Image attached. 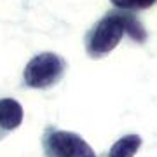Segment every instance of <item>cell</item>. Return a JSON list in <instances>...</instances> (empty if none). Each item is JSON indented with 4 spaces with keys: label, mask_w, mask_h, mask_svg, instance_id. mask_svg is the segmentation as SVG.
<instances>
[{
    "label": "cell",
    "mask_w": 157,
    "mask_h": 157,
    "mask_svg": "<svg viewBox=\"0 0 157 157\" xmlns=\"http://www.w3.org/2000/svg\"><path fill=\"white\" fill-rule=\"evenodd\" d=\"M124 33H129L138 42L145 40V30L133 16L124 12H108L93 26L86 39L87 56L93 59H101L110 54L122 40Z\"/></svg>",
    "instance_id": "1"
},
{
    "label": "cell",
    "mask_w": 157,
    "mask_h": 157,
    "mask_svg": "<svg viewBox=\"0 0 157 157\" xmlns=\"http://www.w3.org/2000/svg\"><path fill=\"white\" fill-rule=\"evenodd\" d=\"M65 68L67 63L61 56L54 52H40L25 67L23 80L32 89H49L63 78Z\"/></svg>",
    "instance_id": "2"
},
{
    "label": "cell",
    "mask_w": 157,
    "mask_h": 157,
    "mask_svg": "<svg viewBox=\"0 0 157 157\" xmlns=\"http://www.w3.org/2000/svg\"><path fill=\"white\" fill-rule=\"evenodd\" d=\"M45 157H96V152L77 133L67 129L47 128L42 135Z\"/></svg>",
    "instance_id": "3"
},
{
    "label": "cell",
    "mask_w": 157,
    "mask_h": 157,
    "mask_svg": "<svg viewBox=\"0 0 157 157\" xmlns=\"http://www.w3.org/2000/svg\"><path fill=\"white\" fill-rule=\"evenodd\" d=\"M25 112L14 98H0V140L16 131L23 122Z\"/></svg>",
    "instance_id": "4"
},
{
    "label": "cell",
    "mask_w": 157,
    "mask_h": 157,
    "mask_svg": "<svg viewBox=\"0 0 157 157\" xmlns=\"http://www.w3.org/2000/svg\"><path fill=\"white\" fill-rule=\"evenodd\" d=\"M141 143L143 141L140 135H126L112 145L108 157H135V154L140 150Z\"/></svg>",
    "instance_id": "5"
},
{
    "label": "cell",
    "mask_w": 157,
    "mask_h": 157,
    "mask_svg": "<svg viewBox=\"0 0 157 157\" xmlns=\"http://www.w3.org/2000/svg\"><path fill=\"white\" fill-rule=\"evenodd\" d=\"M115 7L124 11H138V9H148L154 6L155 0H110Z\"/></svg>",
    "instance_id": "6"
}]
</instances>
